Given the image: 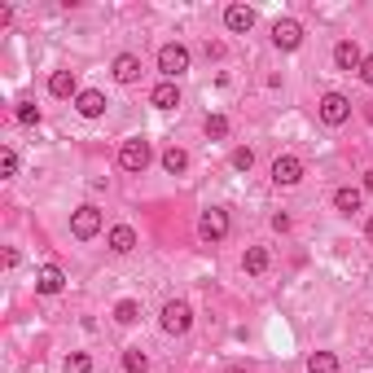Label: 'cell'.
<instances>
[{"mask_svg": "<svg viewBox=\"0 0 373 373\" xmlns=\"http://www.w3.org/2000/svg\"><path fill=\"white\" fill-rule=\"evenodd\" d=\"M149 158H154V145H149L145 136H132V141L119 145V167L132 171V176H141V171L149 167Z\"/></svg>", "mask_w": 373, "mask_h": 373, "instance_id": "1", "label": "cell"}, {"mask_svg": "<svg viewBox=\"0 0 373 373\" xmlns=\"http://www.w3.org/2000/svg\"><path fill=\"white\" fill-rule=\"evenodd\" d=\"M189 325H193V308L185 298H167L163 303V334L180 338V334H189Z\"/></svg>", "mask_w": 373, "mask_h": 373, "instance_id": "2", "label": "cell"}, {"mask_svg": "<svg viewBox=\"0 0 373 373\" xmlns=\"http://www.w3.org/2000/svg\"><path fill=\"white\" fill-rule=\"evenodd\" d=\"M198 237H202V242H224V237H229V211H224V207H207L202 211V220H198Z\"/></svg>", "mask_w": 373, "mask_h": 373, "instance_id": "3", "label": "cell"}, {"mask_svg": "<svg viewBox=\"0 0 373 373\" xmlns=\"http://www.w3.org/2000/svg\"><path fill=\"white\" fill-rule=\"evenodd\" d=\"M158 70L167 75L171 84H176L180 75L189 70V48H185V44H163V48H158Z\"/></svg>", "mask_w": 373, "mask_h": 373, "instance_id": "4", "label": "cell"}, {"mask_svg": "<svg viewBox=\"0 0 373 373\" xmlns=\"http://www.w3.org/2000/svg\"><path fill=\"white\" fill-rule=\"evenodd\" d=\"M272 44H277L281 53H294V48L303 44V22L298 18H277L272 22Z\"/></svg>", "mask_w": 373, "mask_h": 373, "instance_id": "5", "label": "cell"}, {"mask_svg": "<svg viewBox=\"0 0 373 373\" xmlns=\"http://www.w3.org/2000/svg\"><path fill=\"white\" fill-rule=\"evenodd\" d=\"M347 119H352V102H347L342 92H325V97H320V123H325V128H342Z\"/></svg>", "mask_w": 373, "mask_h": 373, "instance_id": "6", "label": "cell"}, {"mask_svg": "<svg viewBox=\"0 0 373 373\" xmlns=\"http://www.w3.org/2000/svg\"><path fill=\"white\" fill-rule=\"evenodd\" d=\"M70 233L80 237V242L97 237V233H102V211H97L92 202H84V207H75V215H70Z\"/></svg>", "mask_w": 373, "mask_h": 373, "instance_id": "7", "label": "cell"}, {"mask_svg": "<svg viewBox=\"0 0 373 373\" xmlns=\"http://www.w3.org/2000/svg\"><path fill=\"white\" fill-rule=\"evenodd\" d=\"M303 180V158L298 154H277V163H272V185H298Z\"/></svg>", "mask_w": 373, "mask_h": 373, "instance_id": "8", "label": "cell"}, {"mask_svg": "<svg viewBox=\"0 0 373 373\" xmlns=\"http://www.w3.org/2000/svg\"><path fill=\"white\" fill-rule=\"evenodd\" d=\"M224 27H229L233 36H246L255 27V9L251 5H229V9H224Z\"/></svg>", "mask_w": 373, "mask_h": 373, "instance_id": "9", "label": "cell"}, {"mask_svg": "<svg viewBox=\"0 0 373 373\" xmlns=\"http://www.w3.org/2000/svg\"><path fill=\"white\" fill-rule=\"evenodd\" d=\"M110 75H114L119 84H136V80H141V58H136V53H119V58L110 62Z\"/></svg>", "mask_w": 373, "mask_h": 373, "instance_id": "10", "label": "cell"}, {"mask_svg": "<svg viewBox=\"0 0 373 373\" xmlns=\"http://www.w3.org/2000/svg\"><path fill=\"white\" fill-rule=\"evenodd\" d=\"M62 290H66V272L58 264H44L36 277V294H62Z\"/></svg>", "mask_w": 373, "mask_h": 373, "instance_id": "11", "label": "cell"}, {"mask_svg": "<svg viewBox=\"0 0 373 373\" xmlns=\"http://www.w3.org/2000/svg\"><path fill=\"white\" fill-rule=\"evenodd\" d=\"M75 110H80L84 119H102V114H106V92H97V88H84L80 97H75Z\"/></svg>", "mask_w": 373, "mask_h": 373, "instance_id": "12", "label": "cell"}, {"mask_svg": "<svg viewBox=\"0 0 373 373\" xmlns=\"http://www.w3.org/2000/svg\"><path fill=\"white\" fill-rule=\"evenodd\" d=\"M360 62H364V58H360L356 40H338V44H334V66H338V70H360Z\"/></svg>", "mask_w": 373, "mask_h": 373, "instance_id": "13", "label": "cell"}, {"mask_svg": "<svg viewBox=\"0 0 373 373\" xmlns=\"http://www.w3.org/2000/svg\"><path fill=\"white\" fill-rule=\"evenodd\" d=\"M106 242H110L114 255H128V251H136V229H132V224H114Z\"/></svg>", "mask_w": 373, "mask_h": 373, "instance_id": "14", "label": "cell"}, {"mask_svg": "<svg viewBox=\"0 0 373 373\" xmlns=\"http://www.w3.org/2000/svg\"><path fill=\"white\" fill-rule=\"evenodd\" d=\"M149 106H158V110H176V106H180V88L171 84V80L154 84V92H149Z\"/></svg>", "mask_w": 373, "mask_h": 373, "instance_id": "15", "label": "cell"}, {"mask_svg": "<svg viewBox=\"0 0 373 373\" xmlns=\"http://www.w3.org/2000/svg\"><path fill=\"white\" fill-rule=\"evenodd\" d=\"M48 92H53V97H80L75 70H53V75H48Z\"/></svg>", "mask_w": 373, "mask_h": 373, "instance_id": "16", "label": "cell"}, {"mask_svg": "<svg viewBox=\"0 0 373 373\" xmlns=\"http://www.w3.org/2000/svg\"><path fill=\"white\" fill-rule=\"evenodd\" d=\"M364 202V189H334V211L338 215H356Z\"/></svg>", "mask_w": 373, "mask_h": 373, "instance_id": "17", "label": "cell"}, {"mask_svg": "<svg viewBox=\"0 0 373 373\" xmlns=\"http://www.w3.org/2000/svg\"><path fill=\"white\" fill-rule=\"evenodd\" d=\"M242 268L251 272V277H259V272H268V251H264V246H246V255H242Z\"/></svg>", "mask_w": 373, "mask_h": 373, "instance_id": "18", "label": "cell"}, {"mask_svg": "<svg viewBox=\"0 0 373 373\" xmlns=\"http://www.w3.org/2000/svg\"><path fill=\"white\" fill-rule=\"evenodd\" d=\"M185 167H189V154H185L180 145H171V149H163V171H167V176H180Z\"/></svg>", "mask_w": 373, "mask_h": 373, "instance_id": "19", "label": "cell"}, {"mask_svg": "<svg viewBox=\"0 0 373 373\" xmlns=\"http://www.w3.org/2000/svg\"><path fill=\"white\" fill-rule=\"evenodd\" d=\"M114 320H119V325H136V320H141V303H136V298H119V303H114Z\"/></svg>", "mask_w": 373, "mask_h": 373, "instance_id": "20", "label": "cell"}, {"mask_svg": "<svg viewBox=\"0 0 373 373\" xmlns=\"http://www.w3.org/2000/svg\"><path fill=\"white\" fill-rule=\"evenodd\" d=\"M308 373H338V356L334 352H312L308 356Z\"/></svg>", "mask_w": 373, "mask_h": 373, "instance_id": "21", "label": "cell"}, {"mask_svg": "<svg viewBox=\"0 0 373 373\" xmlns=\"http://www.w3.org/2000/svg\"><path fill=\"white\" fill-rule=\"evenodd\" d=\"M62 373H92V356L88 352H70L62 360Z\"/></svg>", "mask_w": 373, "mask_h": 373, "instance_id": "22", "label": "cell"}, {"mask_svg": "<svg viewBox=\"0 0 373 373\" xmlns=\"http://www.w3.org/2000/svg\"><path fill=\"white\" fill-rule=\"evenodd\" d=\"M123 369H128V373H145L149 369V356L141 352V347H128V352H123Z\"/></svg>", "mask_w": 373, "mask_h": 373, "instance_id": "23", "label": "cell"}, {"mask_svg": "<svg viewBox=\"0 0 373 373\" xmlns=\"http://www.w3.org/2000/svg\"><path fill=\"white\" fill-rule=\"evenodd\" d=\"M202 132H207L211 141H224V136H229V119H224V114H207V123H202Z\"/></svg>", "mask_w": 373, "mask_h": 373, "instance_id": "24", "label": "cell"}, {"mask_svg": "<svg viewBox=\"0 0 373 373\" xmlns=\"http://www.w3.org/2000/svg\"><path fill=\"white\" fill-rule=\"evenodd\" d=\"M18 123H22V128H40V106H31V102H18Z\"/></svg>", "mask_w": 373, "mask_h": 373, "instance_id": "25", "label": "cell"}, {"mask_svg": "<svg viewBox=\"0 0 373 373\" xmlns=\"http://www.w3.org/2000/svg\"><path fill=\"white\" fill-rule=\"evenodd\" d=\"M233 167H237V171H251V167H255V149H251V145L233 149Z\"/></svg>", "mask_w": 373, "mask_h": 373, "instance_id": "26", "label": "cell"}, {"mask_svg": "<svg viewBox=\"0 0 373 373\" xmlns=\"http://www.w3.org/2000/svg\"><path fill=\"white\" fill-rule=\"evenodd\" d=\"M0 176H18V154H13L9 145L0 149Z\"/></svg>", "mask_w": 373, "mask_h": 373, "instance_id": "27", "label": "cell"}, {"mask_svg": "<svg viewBox=\"0 0 373 373\" xmlns=\"http://www.w3.org/2000/svg\"><path fill=\"white\" fill-rule=\"evenodd\" d=\"M360 80H364V84H369V88H373V53H369V58H364V62H360Z\"/></svg>", "mask_w": 373, "mask_h": 373, "instance_id": "28", "label": "cell"}, {"mask_svg": "<svg viewBox=\"0 0 373 373\" xmlns=\"http://www.w3.org/2000/svg\"><path fill=\"white\" fill-rule=\"evenodd\" d=\"M272 229H277V233H290V215L277 211V215H272Z\"/></svg>", "mask_w": 373, "mask_h": 373, "instance_id": "29", "label": "cell"}, {"mask_svg": "<svg viewBox=\"0 0 373 373\" xmlns=\"http://www.w3.org/2000/svg\"><path fill=\"white\" fill-rule=\"evenodd\" d=\"M364 237H369V246H373V215L364 220Z\"/></svg>", "mask_w": 373, "mask_h": 373, "instance_id": "30", "label": "cell"}, {"mask_svg": "<svg viewBox=\"0 0 373 373\" xmlns=\"http://www.w3.org/2000/svg\"><path fill=\"white\" fill-rule=\"evenodd\" d=\"M364 193H373V171H364Z\"/></svg>", "mask_w": 373, "mask_h": 373, "instance_id": "31", "label": "cell"}, {"mask_svg": "<svg viewBox=\"0 0 373 373\" xmlns=\"http://www.w3.org/2000/svg\"><path fill=\"white\" fill-rule=\"evenodd\" d=\"M364 119H369V123H373V102H369V106H364Z\"/></svg>", "mask_w": 373, "mask_h": 373, "instance_id": "32", "label": "cell"}, {"mask_svg": "<svg viewBox=\"0 0 373 373\" xmlns=\"http://www.w3.org/2000/svg\"><path fill=\"white\" fill-rule=\"evenodd\" d=\"M224 373H246V369H242V364H233V369H224Z\"/></svg>", "mask_w": 373, "mask_h": 373, "instance_id": "33", "label": "cell"}]
</instances>
